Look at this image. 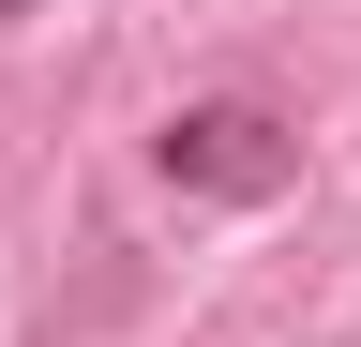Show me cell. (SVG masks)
<instances>
[{"label":"cell","mask_w":361,"mask_h":347,"mask_svg":"<svg viewBox=\"0 0 361 347\" xmlns=\"http://www.w3.org/2000/svg\"><path fill=\"white\" fill-rule=\"evenodd\" d=\"M151 166H166L180 196L256 211V196H286V182H301V121H286V106H256V91H211V106H180L166 136H151Z\"/></svg>","instance_id":"cell-1"},{"label":"cell","mask_w":361,"mask_h":347,"mask_svg":"<svg viewBox=\"0 0 361 347\" xmlns=\"http://www.w3.org/2000/svg\"><path fill=\"white\" fill-rule=\"evenodd\" d=\"M0 16H30V0H0Z\"/></svg>","instance_id":"cell-2"}]
</instances>
